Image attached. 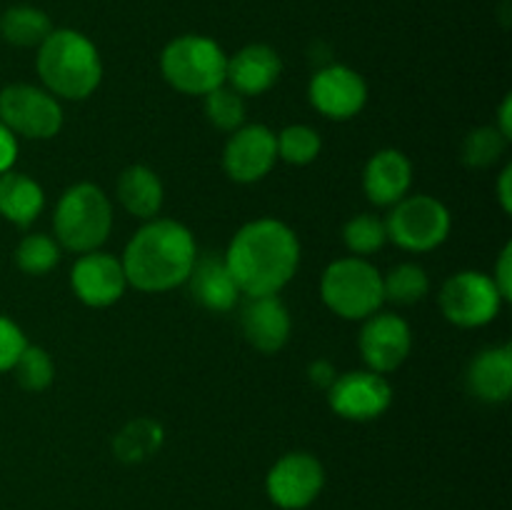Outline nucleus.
Wrapping results in <instances>:
<instances>
[{
  "mask_svg": "<svg viewBox=\"0 0 512 510\" xmlns=\"http://www.w3.org/2000/svg\"><path fill=\"white\" fill-rule=\"evenodd\" d=\"M300 240L288 223L258 218L245 223L225 250V265L248 298L280 295L300 268Z\"/></svg>",
  "mask_w": 512,
  "mask_h": 510,
  "instance_id": "obj_1",
  "label": "nucleus"
},
{
  "mask_svg": "<svg viewBox=\"0 0 512 510\" xmlns=\"http://www.w3.org/2000/svg\"><path fill=\"white\" fill-rule=\"evenodd\" d=\"M198 260V243L188 225L173 218L145 220L120 258L125 280L140 293H168L188 280Z\"/></svg>",
  "mask_w": 512,
  "mask_h": 510,
  "instance_id": "obj_2",
  "label": "nucleus"
},
{
  "mask_svg": "<svg viewBox=\"0 0 512 510\" xmlns=\"http://www.w3.org/2000/svg\"><path fill=\"white\" fill-rule=\"evenodd\" d=\"M43 88L63 100H85L103 80V58L88 35L73 28H53L38 45L35 58Z\"/></svg>",
  "mask_w": 512,
  "mask_h": 510,
  "instance_id": "obj_3",
  "label": "nucleus"
},
{
  "mask_svg": "<svg viewBox=\"0 0 512 510\" xmlns=\"http://www.w3.org/2000/svg\"><path fill=\"white\" fill-rule=\"evenodd\" d=\"M55 240L73 253H93L113 230V203L95 183H75L60 195L53 215Z\"/></svg>",
  "mask_w": 512,
  "mask_h": 510,
  "instance_id": "obj_4",
  "label": "nucleus"
},
{
  "mask_svg": "<svg viewBox=\"0 0 512 510\" xmlns=\"http://www.w3.org/2000/svg\"><path fill=\"white\" fill-rule=\"evenodd\" d=\"M160 73L165 83L185 95H208L225 85L228 55L208 35L185 33L170 40L160 53Z\"/></svg>",
  "mask_w": 512,
  "mask_h": 510,
  "instance_id": "obj_5",
  "label": "nucleus"
},
{
  "mask_svg": "<svg viewBox=\"0 0 512 510\" xmlns=\"http://www.w3.org/2000/svg\"><path fill=\"white\" fill-rule=\"evenodd\" d=\"M320 298L343 320H365L385 303L383 275L368 258L333 260L320 275Z\"/></svg>",
  "mask_w": 512,
  "mask_h": 510,
  "instance_id": "obj_6",
  "label": "nucleus"
},
{
  "mask_svg": "<svg viewBox=\"0 0 512 510\" xmlns=\"http://www.w3.org/2000/svg\"><path fill=\"white\" fill-rule=\"evenodd\" d=\"M453 215L433 195H405L385 218L388 240L408 253H430L448 240Z\"/></svg>",
  "mask_w": 512,
  "mask_h": 510,
  "instance_id": "obj_7",
  "label": "nucleus"
},
{
  "mask_svg": "<svg viewBox=\"0 0 512 510\" xmlns=\"http://www.w3.org/2000/svg\"><path fill=\"white\" fill-rule=\"evenodd\" d=\"M60 100L45 88L30 83H13L0 90V123L28 140H50L63 130Z\"/></svg>",
  "mask_w": 512,
  "mask_h": 510,
  "instance_id": "obj_8",
  "label": "nucleus"
},
{
  "mask_svg": "<svg viewBox=\"0 0 512 510\" xmlns=\"http://www.w3.org/2000/svg\"><path fill=\"white\" fill-rule=\"evenodd\" d=\"M438 303L448 323L458 328H483L498 318L505 300L488 273L460 270L445 280Z\"/></svg>",
  "mask_w": 512,
  "mask_h": 510,
  "instance_id": "obj_9",
  "label": "nucleus"
},
{
  "mask_svg": "<svg viewBox=\"0 0 512 510\" xmlns=\"http://www.w3.org/2000/svg\"><path fill=\"white\" fill-rule=\"evenodd\" d=\"M328 405L343 420H378L393 405V385L375 370H350L333 380L328 388Z\"/></svg>",
  "mask_w": 512,
  "mask_h": 510,
  "instance_id": "obj_10",
  "label": "nucleus"
},
{
  "mask_svg": "<svg viewBox=\"0 0 512 510\" xmlns=\"http://www.w3.org/2000/svg\"><path fill=\"white\" fill-rule=\"evenodd\" d=\"M325 485V468L313 453H285L265 478V493L278 508L303 510L318 500Z\"/></svg>",
  "mask_w": 512,
  "mask_h": 510,
  "instance_id": "obj_11",
  "label": "nucleus"
},
{
  "mask_svg": "<svg viewBox=\"0 0 512 510\" xmlns=\"http://www.w3.org/2000/svg\"><path fill=\"white\" fill-rule=\"evenodd\" d=\"M278 163L275 133L263 123L240 125L223 148V170L233 183L253 185L273 173Z\"/></svg>",
  "mask_w": 512,
  "mask_h": 510,
  "instance_id": "obj_12",
  "label": "nucleus"
},
{
  "mask_svg": "<svg viewBox=\"0 0 512 510\" xmlns=\"http://www.w3.org/2000/svg\"><path fill=\"white\" fill-rule=\"evenodd\" d=\"M310 105L323 118L343 120L355 118L368 103V83L358 70L343 63H330L313 75L308 85Z\"/></svg>",
  "mask_w": 512,
  "mask_h": 510,
  "instance_id": "obj_13",
  "label": "nucleus"
},
{
  "mask_svg": "<svg viewBox=\"0 0 512 510\" xmlns=\"http://www.w3.org/2000/svg\"><path fill=\"white\" fill-rule=\"evenodd\" d=\"M360 355L368 370L385 375L398 370L413 350V328L395 313H373L365 318L358 338Z\"/></svg>",
  "mask_w": 512,
  "mask_h": 510,
  "instance_id": "obj_14",
  "label": "nucleus"
},
{
  "mask_svg": "<svg viewBox=\"0 0 512 510\" xmlns=\"http://www.w3.org/2000/svg\"><path fill=\"white\" fill-rule=\"evenodd\" d=\"M70 288L75 298L88 308H110L123 298L128 288L123 263L103 250L83 253L70 270Z\"/></svg>",
  "mask_w": 512,
  "mask_h": 510,
  "instance_id": "obj_15",
  "label": "nucleus"
},
{
  "mask_svg": "<svg viewBox=\"0 0 512 510\" xmlns=\"http://www.w3.org/2000/svg\"><path fill=\"white\" fill-rule=\"evenodd\" d=\"M413 185V163L398 148H383L363 168V190L368 200L380 208H393L410 193Z\"/></svg>",
  "mask_w": 512,
  "mask_h": 510,
  "instance_id": "obj_16",
  "label": "nucleus"
},
{
  "mask_svg": "<svg viewBox=\"0 0 512 510\" xmlns=\"http://www.w3.org/2000/svg\"><path fill=\"white\" fill-rule=\"evenodd\" d=\"M240 328L255 350L273 355L288 345L293 320L278 295H265V298H248V305L240 315Z\"/></svg>",
  "mask_w": 512,
  "mask_h": 510,
  "instance_id": "obj_17",
  "label": "nucleus"
},
{
  "mask_svg": "<svg viewBox=\"0 0 512 510\" xmlns=\"http://www.w3.org/2000/svg\"><path fill=\"white\" fill-rule=\"evenodd\" d=\"M283 75V60L278 50L265 43H250L240 48L233 58H228V75L225 83L238 90L243 98L263 95L273 88Z\"/></svg>",
  "mask_w": 512,
  "mask_h": 510,
  "instance_id": "obj_18",
  "label": "nucleus"
},
{
  "mask_svg": "<svg viewBox=\"0 0 512 510\" xmlns=\"http://www.w3.org/2000/svg\"><path fill=\"white\" fill-rule=\"evenodd\" d=\"M185 283H188L195 303L213 313H228L243 295L230 275L223 255H203V258L198 255Z\"/></svg>",
  "mask_w": 512,
  "mask_h": 510,
  "instance_id": "obj_19",
  "label": "nucleus"
},
{
  "mask_svg": "<svg viewBox=\"0 0 512 510\" xmlns=\"http://www.w3.org/2000/svg\"><path fill=\"white\" fill-rule=\"evenodd\" d=\"M468 388L490 405L505 403L512 393V345H493L480 350L468 368Z\"/></svg>",
  "mask_w": 512,
  "mask_h": 510,
  "instance_id": "obj_20",
  "label": "nucleus"
},
{
  "mask_svg": "<svg viewBox=\"0 0 512 510\" xmlns=\"http://www.w3.org/2000/svg\"><path fill=\"white\" fill-rule=\"evenodd\" d=\"M115 195H118L120 205L128 210L133 218L153 220L158 218L160 208L165 200V188L160 175L148 165H128L120 173L118 185H115Z\"/></svg>",
  "mask_w": 512,
  "mask_h": 510,
  "instance_id": "obj_21",
  "label": "nucleus"
},
{
  "mask_svg": "<svg viewBox=\"0 0 512 510\" xmlns=\"http://www.w3.org/2000/svg\"><path fill=\"white\" fill-rule=\"evenodd\" d=\"M45 208V193L35 178L18 170L0 175V215L18 228H28Z\"/></svg>",
  "mask_w": 512,
  "mask_h": 510,
  "instance_id": "obj_22",
  "label": "nucleus"
},
{
  "mask_svg": "<svg viewBox=\"0 0 512 510\" xmlns=\"http://www.w3.org/2000/svg\"><path fill=\"white\" fill-rule=\"evenodd\" d=\"M165 443V430L158 420L153 418H135L120 428V433L113 438L115 458L123 463H143L153 458Z\"/></svg>",
  "mask_w": 512,
  "mask_h": 510,
  "instance_id": "obj_23",
  "label": "nucleus"
},
{
  "mask_svg": "<svg viewBox=\"0 0 512 510\" xmlns=\"http://www.w3.org/2000/svg\"><path fill=\"white\" fill-rule=\"evenodd\" d=\"M53 33V20L35 5H13L0 15V35L15 48H38Z\"/></svg>",
  "mask_w": 512,
  "mask_h": 510,
  "instance_id": "obj_24",
  "label": "nucleus"
},
{
  "mask_svg": "<svg viewBox=\"0 0 512 510\" xmlns=\"http://www.w3.org/2000/svg\"><path fill=\"white\" fill-rule=\"evenodd\" d=\"M383 293L395 305H415L428 298L430 278L423 265L398 263L383 275Z\"/></svg>",
  "mask_w": 512,
  "mask_h": 510,
  "instance_id": "obj_25",
  "label": "nucleus"
},
{
  "mask_svg": "<svg viewBox=\"0 0 512 510\" xmlns=\"http://www.w3.org/2000/svg\"><path fill=\"white\" fill-rule=\"evenodd\" d=\"M275 145H278V160L288 165H310L318 160L323 150L320 133L310 125L295 123L275 133Z\"/></svg>",
  "mask_w": 512,
  "mask_h": 510,
  "instance_id": "obj_26",
  "label": "nucleus"
},
{
  "mask_svg": "<svg viewBox=\"0 0 512 510\" xmlns=\"http://www.w3.org/2000/svg\"><path fill=\"white\" fill-rule=\"evenodd\" d=\"M508 143L510 140L503 138L495 125H483V128H475L465 135L463 145H460V158L468 168H490L503 158Z\"/></svg>",
  "mask_w": 512,
  "mask_h": 510,
  "instance_id": "obj_27",
  "label": "nucleus"
},
{
  "mask_svg": "<svg viewBox=\"0 0 512 510\" xmlns=\"http://www.w3.org/2000/svg\"><path fill=\"white\" fill-rule=\"evenodd\" d=\"M60 263V245L58 240L45 233H30L15 248V265L25 275H48L55 265Z\"/></svg>",
  "mask_w": 512,
  "mask_h": 510,
  "instance_id": "obj_28",
  "label": "nucleus"
},
{
  "mask_svg": "<svg viewBox=\"0 0 512 510\" xmlns=\"http://www.w3.org/2000/svg\"><path fill=\"white\" fill-rule=\"evenodd\" d=\"M343 243L355 258H368V255L378 253L385 243H388V230H385V220L375 218L370 213H360L350 218L343 228Z\"/></svg>",
  "mask_w": 512,
  "mask_h": 510,
  "instance_id": "obj_29",
  "label": "nucleus"
},
{
  "mask_svg": "<svg viewBox=\"0 0 512 510\" xmlns=\"http://www.w3.org/2000/svg\"><path fill=\"white\" fill-rule=\"evenodd\" d=\"M13 373L23 390H28V393H43L53 383L55 363L48 350L28 343L23 353H20L18 363L13 365Z\"/></svg>",
  "mask_w": 512,
  "mask_h": 510,
  "instance_id": "obj_30",
  "label": "nucleus"
},
{
  "mask_svg": "<svg viewBox=\"0 0 512 510\" xmlns=\"http://www.w3.org/2000/svg\"><path fill=\"white\" fill-rule=\"evenodd\" d=\"M205 115H208L210 123L218 130H225V133H235L240 125H245V98L238 93V90L230 88L228 83L215 88L213 93L205 95Z\"/></svg>",
  "mask_w": 512,
  "mask_h": 510,
  "instance_id": "obj_31",
  "label": "nucleus"
},
{
  "mask_svg": "<svg viewBox=\"0 0 512 510\" xmlns=\"http://www.w3.org/2000/svg\"><path fill=\"white\" fill-rule=\"evenodd\" d=\"M25 345H28V338H25L23 328L15 320H10L8 315L0 313V373L13 370Z\"/></svg>",
  "mask_w": 512,
  "mask_h": 510,
  "instance_id": "obj_32",
  "label": "nucleus"
},
{
  "mask_svg": "<svg viewBox=\"0 0 512 510\" xmlns=\"http://www.w3.org/2000/svg\"><path fill=\"white\" fill-rule=\"evenodd\" d=\"M490 278H493L495 288H498V293L503 295L505 303H510L512 300V243L503 245V250H500L498 255V263H495V270Z\"/></svg>",
  "mask_w": 512,
  "mask_h": 510,
  "instance_id": "obj_33",
  "label": "nucleus"
},
{
  "mask_svg": "<svg viewBox=\"0 0 512 510\" xmlns=\"http://www.w3.org/2000/svg\"><path fill=\"white\" fill-rule=\"evenodd\" d=\"M15 160H18V138L0 123V175L13 170Z\"/></svg>",
  "mask_w": 512,
  "mask_h": 510,
  "instance_id": "obj_34",
  "label": "nucleus"
},
{
  "mask_svg": "<svg viewBox=\"0 0 512 510\" xmlns=\"http://www.w3.org/2000/svg\"><path fill=\"white\" fill-rule=\"evenodd\" d=\"M308 378H310V383H313V385L328 390L330 385H333V380L338 378V373H335V368H333V363H330V360L318 358V360H313V363L308 365Z\"/></svg>",
  "mask_w": 512,
  "mask_h": 510,
  "instance_id": "obj_35",
  "label": "nucleus"
},
{
  "mask_svg": "<svg viewBox=\"0 0 512 510\" xmlns=\"http://www.w3.org/2000/svg\"><path fill=\"white\" fill-rule=\"evenodd\" d=\"M495 188H498V200L503 213H512V165L510 163L503 168Z\"/></svg>",
  "mask_w": 512,
  "mask_h": 510,
  "instance_id": "obj_36",
  "label": "nucleus"
},
{
  "mask_svg": "<svg viewBox=\"0 0 512 510\" xmlns=\"http://www.w3.org/2000/svg\"><path fill=\"white\" fill-rule=\"evenodd\" d=\"M495 128L500 130V135L503 138H512V98L510 95H505L503 103H500V110H498V123H495Z\"/></svg>",
  "mask_w": 512,
  "mask_h": 510,
  "instance_id": "obj_37",
  "label": "nucleus"
}]
</instances>
